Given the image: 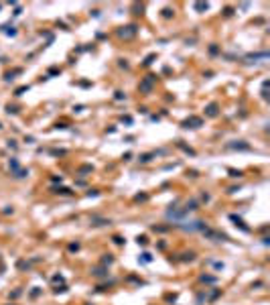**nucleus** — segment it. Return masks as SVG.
I'll list each match as a JSON object with an SVG mask.
<instances>
[{"mask_svg": "<svg viewBox=\"0 0 270 305\" xmlns=\"http://www.w3.org/2000/svg\"><path fill=\"white\" fill-rule=\"evenodd\" d=\"M136 31H138V29L134 27V24H130V27H124L122 31H118V35H120V37H124V39H130V37H134V35H136Z\"/></svg>", "mask_w": 270, "mask_h": 305, "instance_id": "nucleus-1", "label": "nucleus"}, {"mask_svg": "<svg viewBox=\"0 0 270 305\" xmlns=\"http://www.w3.org/2000/svg\"><path fill=\"white\" fill-rule=\"evenodd\" d=\"M154 81H156V75H148V77L140 83V90H142V92H150V90H152V83H154Z\"/></svg>", "mask_w": 270, "mask_h": 305, "instance_id": "nucleus-2", "label": "nucleus"}, {"mask_svg": "<svg viewBox=\"0 0 270 305\" xmlns=\"http://www.w3.org/2000/svg\"><path fill=\"white\" fill-rule=\"evenodd\" d=\"M205 110H207V114H209V116H215V114H217V104H209Z\"/></svg>", "mask_w": 270, "mask_h": 305, "instance_id": "nucleus-3", "label": "nucleus"}, {"mask_svg": "<svg viewBox=\"0 0 270 305\" xmlns=\"http://www.w3.org/2000/svg\"><path fill=\"white\" fill-rule=\"evenodd\" d=\"M195 8H197V10H205V8H207V4H203V2H199V4H195Z\"/></svg>", "mask_w": 270, "mask_h": 305, "instance_id": "nucleus-4", "label": "nucleus"}, {"mask_svg": "<svg viewBox=\"0 0 270 305\" xmlns=\"http://www.w3.org/2000/svg\"><path fill=\"white\" fill-rule=\"evenodd\" d=\"M27 90H29L27 86H24V88H18V90H16V96H20V94H24V92H27Z\"/></svg>", "mask_w": 270, "mask_h": 305, "instance_id": "nucleus-5", "label": "nucleus"}, {"mask_svg": "<svg viewBox=\"0 0 270 305\" xmlns=\"http://www.w3.org/2000/svg\"><path fill=\"white\" fill-rule=\"evenodd\" d=\"M152 59H154V55H148L146 61H144V65H150V63H152Z\"/></svg>", "mask_w": 270, "mask_h": 305, "instance_id": "nucleus-6", "label": "nucleus"}, {"mask_svg": "<svg viewBox=\"0 0 270 305\" xmlns=\"http://www.w3.org/2000/svg\"><path fill=\"white\" fill-rule=\"evenodd\" d=\"M163 12H165V16H167V19H169V16L173 14V10H171V8H167V10H163Z\"/></svg>", "mask_w": 270, "mask_h": 305, "instance_id": "nucleus-7", "label": "nucleus"}]
</instances>
